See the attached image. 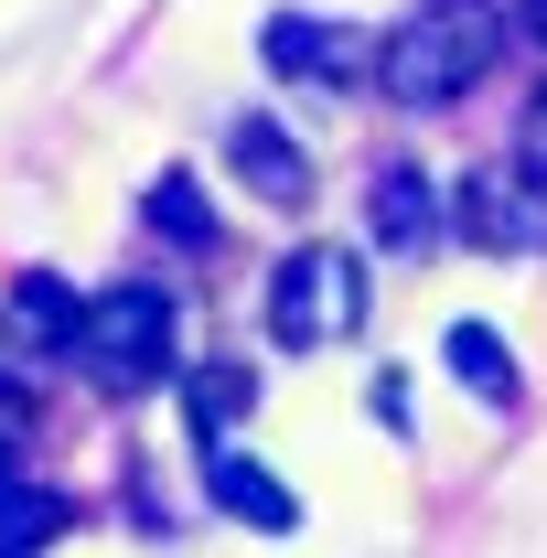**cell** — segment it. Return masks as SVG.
Instances as JSON below:
<instances>
[{"mask_svg":"<svg viewBox=\"0 0 547 558\" xmlns=\"http://www.w3.org/2000/svg\"><path fill=\"white\" fill-rule=\"evenodd\" d=\"M494 54H505V11L494 0H418L409 22L376 44V86L398 108H451L462 86H483Z\"/></svg>","mask_w":547,"mask_h":558,"instance_id":"obj_1","label":"cell"},{"mask_svg":"<svg viewBox=\"0 0 547 558\" xmlns=\"http://www.w3.org/2000/svg\"><path fill=\"white\" fill-rule=\"evenodd\" d=\"M172 344H183V312H172V290H97L86 312H75V376H97L108 398H139V387H161L172 376Z\"/></svg>","mask_w":547,"mask_h":558,"instance_id":"obj_2","label":"cell"},{"mask_svg":"<svg viewBox=\"0 0 547 558\" xmlns=\"http://www.w3.org/2000/svg\"><path fill=\"white\" fill-rule=\"evenodd\" d=\"M365 323V269H354V247H290L269 279V333L290 354H312V344H343Z\"/></svg>","mask_w":547,"mask_h":558,"instance_id":"obj_3","label":"cell"},{"mask_svg":"<svg viewBox=\"0 0 547 558\" xmlns=\"http://www.w3.org/2000/svg\"><path fill=\"white\" fill-rule=\"evenodd\" d=\"M451 226L473 236V247H494V258H547V172L537 161H483L473 183L451 194Z\"/></svg>","mask_w":547,"mask_h":558,"instance_id":"obj_4","label":"cell"},{"mask_svg":"<svg viewBox=\"0 0 547 558\" xmlns=\"http://www.w3.org/2000/svg\"><path fill=\"white\" fill-rule=\"evenodd\" d=\"M269 65L290 86H354V75H376V33H354V22H312V11H279L269 33Z\"/></svg>","mask_w":547,"mask_h":558,"instance_id":"obj_5","label":"cell"},{"mask_svg":"<svg viewBox=\"0 0 547 558\" xmlns=\"http://www.w3.org/2000/svg\"><path fill=\"white\" fill-rule=\"evenodd\" d=\"M365 226H376V247H387V258H429V247H440V226H451V205H440V183H429V172L387 161V172L365 183Z\"/></svg>","mask_w":547,"mask_h":558,"instance_id":"obj_6","label":"cell"},{"mask_svg":"<svg viewBox=\"0 0 547 558\" xmlns=\"http://www.w3.org/2000/svg\"><path fill=\"white\" fill-rule=\"evenodd\" d=\"M226 172H236L258 205H279V215L312 205V161H301V140L279 130V119H236V130H226Z\"/></svg>","mask_w":547,"mask_h":558,"instance_id":"obj_7","label":"cell"},{"mask_svg":"<svg viewBox=\"0 0 547 558\" xmlns=\"http://www.w3.org/2000/svg\"><path fill=\"white\" fill-rule=\"evenodd\" d=\"M205 494H215V515H236V526H258V537H290V526H301V494L279 484L269 462L226 451V440L205 451Z\"/></svg>","mask_w":547,"mask_h":558,"instance_id":"obj_8","label":"cell"},{"mask_svg":"<svg viewBox=\"0 0 547 558\" xmlns=\"http://www.w3.org/2000/svg\"><path fill=\"white\" fill-rule=\"evenodd\" d=\"M75 312H86V301H75V290H65L54 269H22V279H11V312H0V323H11L22 344L65 354V344H75Z\"/></svg>","mask_w":547,"mask_h":558,"instance_id":"obj_9","label":"cell"},{"mask_svg":"<svg viewBox=\"0 0 547 558\" xmlns=\"http://www.w3.org/2000/svg\"><path fill=\"white\" fill-rule=\"evenodd\" d=\"M440 365L473 387L483 409H515V387H526V376H515V354H505V333H483V323H451V333H440Z\"/></svg>","mask_w":547,"mask_h":558,"instance_id":"obj_10","label":"cell"},{"mask_svg":"<svg viewBox=\"0 0 547 558\" xmlns=\"http://www.w3.org/2000/svg\"><path fill=\"white\" fill-rule=\"evenodd\" d=\"M65 526H75V505H65L54 484H22V473L0 484V558H33V548H54Z\"/></svg>","mask_w":547,"mask_h":558,"instance_id":"obj_11","label":"cell"},{"mask_svg":"<svg viewBox=\"0 0 547 558\" xmlns=\"http://www.w3.org/2000/svg\"><path fill=\"white\" fill-rule=\"evenodd\" d=\"M183 409H194V429H205V451H215L236 418L258 409V376H247V365H194V376H183Z\"/></svg>","mask_w":547,"mask_h":558,"instance_id":"obj_12","label":"cell"},{"mask_svg":"<svg viewBox=\"0 0 547 558\" xmlns=\"http://www.w3.org/2000/svg\"><path fill=\"white\" fill-rule=\"evenodd\" d=\"M150 226H161L172 247H215V215H205V194H194V172H161V183H150Z\"/></svg>","mask_w":547,"mask_h":558,"instance_id":"obj_13","label":"cell"},{"mask_svg":"<svg viewBox=\"0 0 547 558\" xmlns=\"http://www.w3.org/2000/svg\"><path fill=\"white\" fill-rule=\"evenodd\" d=\"M22 440H33V409H22V398H11V387H0V484H11V473H22Z\"/></svg>","mask_w":547,"mask_h":558,"instance_id":"obj_14","label":"cell"},{"mask_svg":"<svg viewBox=\"0 0 547 558\" xmlns=\"http://www.w3.org/2000/svg\"><path fill=\"white\" fill-rule=\"evenodd\" d=\"M526 161H537V172H547V86H537V97H526Z\"/></svg>","mask_w":547,"mask_h":558,"instance_id":"obj_15","label":"cell"},{"mask_svg":"<svg viewBox=\"0 0 547 558\" xmlns=\"http://www.w3.org/2000/svg\"><path fill=\"white\" fill-rule=\"evenodd\" d=\"M526 22H537V33H547V0H526Z\"/></svg>","mask_w":547,"mask_h":558,"instance_id":"obj_16","label":"cell"},{"mask_svg":"<svg viewBox=\"0 0 547 558\" xmlns=\"http://www.w3.org/2000/svg\"><path fill=\"white\" fill-rule=\"evenodd\" d=\"M0 344H11V323H0Z\"/></svg>","mask_w":547,"mask_h":558,"instance_id":"obj_17","label":"cell"}]
</instances>
